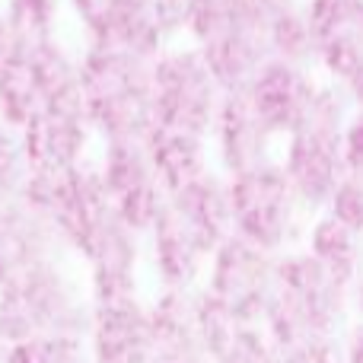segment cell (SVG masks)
I'll use <instances>...</instances> for the list:
<instances>
[{"label": "cell", "instance_id": "ba28073f", "mask_svg": "<svg viewBox=\"0 0 363 363\" xmlns=\"http://www.w3.org/2000/svg\"><path fill=\"white\" fill-rule=\"evenodd\" d=\"M313 42V64L357 93L363 57V0H303Z\"/></svg>", "mask_w": 363, "mask_h": 363}, {"label": "cell", "instance_id": "e0dca14e", "mask_svg": "<svg viewBox=\"0 0 363 363\" xmlns=\"http://www.w3.org/2000/svg\"><path fill=\"white\" fill-rule=\"evenodd\" d=\"M147 230H153V236H157V264L163 281L169 284V290H182L201 271L211 252L198 242V236L188 230L169 201L160 204L157 217L150 220Z\"/></svg>", "mask_w": 363, "mask_h": 363}, {"label": "cell", "instance_id": "603a6c76", "mask_svg": "<svg viewBox=\"0 0 363 363\" xmlns=\"http://www.w3.org/2000/svg\"><path fill=\"white\" fill-rule=\"evenodd\" d=\"M26 179H29V160H26L19 128L0 118V201L23 194Z\"/></svg>", "mask_w": 363, "mask_h": 363}, {"label": "cell", "instance_id": "7a4b0ae2", "mask_svg": "<svg viewBox=\"0 0 363 363\" xmlns=\"http://www.w3.org/2000/svg\"><path fill=\"white\" fill-rule=\"evenodd\" d=\"M354 93L341 83L319 86L306 118L290 131L284 176L300 204H328L335 185L347 176L345 169V128L351 121Z\"/></svg>", "mask_w": 363, "mask_h": 363}, {"label": "cell", "instance_id": "8992f818", "mask_svg": "<svg viewBox=\"0 0 363 363\" xmlns=\"http://www.w3.org/2000/svg\"><path fill=\"white\" fill-rule=\"evenodd\" d=\"M226 191H230L236 236H242L245 242L258 245L264 252L287 245V239L294 236L300 198L294 194L284 169L264 163L255 166V169L233 172V182L226 185Z\"/></svg>", "mask_w": 363, "mask_h": 363}, {"label": "cell", "instance_id": "7c38bea8", "mask_svg": "<svg viewBox=\"0 0 363 363\" xmlns=\"http://www.w3.org/2000/svg\"><path fill=\"white\" fill-rule=\"evenodd\" d=\"M61 233L23 194L0 201V287L19 274L55 262Z\"/></svg>", "mask_w": 363, "mask_h": 363}, {"label": "cell", "instance_id": "7402d4cb", "mask_svg": "<svg viewBox=\"0 0 363 363\" xmlns=\"http://www.w3.org/2000/svg\"><path fill=\"white\" fill-rule=\"evenodd\" d=\"M57 10H61V0H4V13L16 32V42L23 45L55 35Z\"/></svg>", "mask_w": 363, "mask_h": 363}, {"label": "cell", "instance_id": "ac0fdd59", "mask_svg": "<svg viewBox=\"0 0 363 363\" xmlns=\"http://www.w3.org/2000/svg\"><path fill=\"white\" fill-rule=\"evenodd\" d=\"M144 144H147V153H150L153 166H157L160 179H163L166 191H176V188H182L185 182H191V179H198L201 172H207L204 138H201V134L150 125V131L144 134Z\"/></svg>", "mask_w": 363, "mask_h": 363}, {"label": "cell", "instance_id": "3957f363", "mask_svg": "<svg viewBox=\"0 0 363 363\" xmlns=\"http://www.w3.org/2000/svg\"><path fill=\"white\" fill-rule=\"evenodd\" d=\"M347 287L313 255H294L274 264V290H271L264 319L277 347L335 335V325L345 313Z\"/></svg>", "mask_w": 363, "mask_h": 363}, {"label": "cell", "instance_id": "9c48e42d", "mask_svg": "<svg viewBox=\"0 0 363 363\" xmlns=\"http://www.w3.org/2000/svg\"><path fill=\"white\" fill-rule=\"evenodd\" d=\"M102 182L112 211L125 220L131 230H147L157 217L160 204L166 201V185L147 153L144 138L138 140H108Z\"/></svg>", "mask_w": 363, "mask_h": 363}, {"label": "cell", "instance_id": "83f0119b", "mask_svg": "<svg viewBox=\"0 0 363 363\" xmlns=\"http://www.w3.org/2000/svg\"><path fill=\"white\" fill-rule=\"evenodd\" d=\"M296 6H303V0H245V10H249L264 29H268L274 19H281L284 13L296 10Z\"/></svg>", "mask_w": 363, "mask_h": 363}, {"label": "cell", "instance_id": "9a60e30c", "mask_svg": "<svg viewBox=\"0 0 363 363\" xmlns=\"http://www.w3.org/2000/svg\"><path fill=\"white\" fill-rule=\"evenodd\" d=\"M211 131H217L220 153H223L226 166L233 172H245L271 163L268 147L274 131L262 121V115L255 112V106L249 102L242 86L223 89V99H220V108L213 115Z\"/></svg>", "mask_w": 363, "mask_h": 363}, {"label": "cell", "instance_id": "f546056e", "mask_svg": "<svg viewBox=\"0 0 363 363\" xmlns=\"http://www.w3.org/2000/svg\"><path fill=\"white\" fill-rule=\"evenodd\" d=\"M16 32H13V26H10V19H6V13H4V6H0V67H4V61L16 51Z\"/></svg>", "mask_w": 363, "mask_h": 363}, {"label": "cell", "instance_id": "44dd1931", "mask_svg": "<svg viewBox=\"0 0 363 363\" xmlns=\"http://www.w3.org/2000/svg\"><path fill=\"white\" fill-rule=\"evenodd\" d=\"M4 363H93L83 347V335H51L6 347Z\"/></svg>", "mask_w": 363, "mask_h": 363}, {"label": "cell", "instance_id": "30bf717a", "mask_svg": "<svg viewBox=\"0 0 363 363\" xmlns=\"http://www.w3.org/2000/svg\"><path fill=\"white\" fill-rule=\"evenodd\" d=\"M185 23V0H112L93 29L89 42L115 45L153 57L176 38Z\"/></svg>", "mask_w": 363, "mask_h": 363}, {"label": "cell", "instance_id": "52a82bcc", "mask_svg": "<svg viewBox=\"0 0 363 363\" xmlns=\"http://www.w3.org/2000/svg\"><path fill=\"white\" fill-rule=\"evenodd\" d=\"M213 255V277H211V300L223 313H230L239 325L264 319L271 290H274V262L271 252L245 242L233 233L226 242H220Z\"/></svg>", "mask_w": 363, "mask_h": 363}, {"label": "cell", "instance_id": "5b68a950", "mask_svg": "<svg viewBox=\"0 0 363 363\" xmlns=\"http://www.w3.org/2000/svg\"><path fill=\"white\" fill-rule=\"evenodd\" d=\"M223 99V86L194 48H160L150 61L153 125L204 138Z\"/></svg>", "mask_w": 363, "mask_h": 363}, {"label": "cell", "instance_id": "277c9868", "mask_svg": "<svg viewBox=\"0 0 363 363\" xmlns=\"http://www.w3.org/2000/svg\"><path fill=\"white\" fill-rule=\"evenodd\" d=\"M93 313L55 262L19 274L0 287V347L51 335L89 332Z\"/></svg>", "mask_w": 363, "mask_h": 363}, {"label": "cell", "instance_id": "8fae6325", "mask_svg": "<svg viewBox=\"0 0 363 363\" xmlns=\"http://www.w3.org/2000/svg\"><path fill=\"white\" fill-rule=\"evenodd\" d=\"M245 96L274 134H290L315 99L319 83L313 80L306 64H290L268 57L245 83Z\"/></svg>", "mask_w": 363, "mask_h": 363}, {"label": "cell", "instance_id": "d6986e66", "mask_svg": "<svg viewBox=\"0 0 363 363\" xmlns=\"http://www.w3.org/2000/svg\"><path fill=\"white\" fill-rule=\"evenodd\" d=\"M38 108V83L29 45H16L0 67V118L19 128Z\"/></svg>", "mask_w": 363, "mask_h": 363}, {"label": "cell", "instance_id": "f1b7e54d", "mask_svg": "<svg viewBox=\"0 0 363 363\" xmlns=\"http://www.w3.org/2000/svg\"><path fill=\"white\" fill-rule=\"evenodd\" d=\"M61 4H67L70 10H74V16L83 23V29H93V26L99 23L102 13L108 10L112 0H61Z\"/></svg>", "mask_w": 363, "mask_h": 363}, {"label": "cell", "instance_id": "d4e9b609", "mask_svg": "<svg viewBox=\"0 0 363 363\" xmlns=\"http://www.w3.org/2000/svg\"><path fill=\"white\" fill-rule=\"evenodd\" d=\"M277 363H347V357L341 351V345L335 341V335H319V338L284 347Z\"/></svg>", "mask_w": 363, "mask_h": 363}, {"label": "cell", "instance_id": "2e32d148", "mask_svg": "<svg viewBox=\"0 0 363 363\" xmlns=\"http://www.w3.org/2000/svg\"><path fill=\"white\" fill-rule=\"evenodd\" d=\"M176 213L185 220V226L198 236V242L207 252H213L220 242L233 236V211H230V191L217 176L201 172L198 179L185 182L182 188L166 194Z\"/></svg>", "mask_w": 363, "mask_h": 363}, {"label": "cell", "instance_id": "484cf974", "mask_svg": "<svg viewBox=\"0 0 363 363\" xmlns=\"http://www.w3.org/2000/svg\"><path fill=\"white\" fill-rule=\"evenodd\" d=\"M217 363H277V354L271 345H264L249 325L239 328V335L230 341L223 354L217 357Z\"/></svg>", "mask_w": 363, "mask_h": 363}, {"label": "cell", "instance_id": "5bb4252c", "mask_svg": "<svg viewBox=\"0 0 363 363\" xmlns=\"http://www.w3.org/2000/svg\"><path fill=\"white\" fill-rule=\"evenodd\" d=\"M89 121L80 112H48L38 108L19 125L29 172H57L80 163L86 147Z\"/></svg>", "mask_w": 363, "mask_h": 363}, {"label": "cell", "instance_id": "cb8c5ba5", "mask_svg": "<svg viewBox=\"0 0 363 363\" xmlns=\"http://www.w3.org/2000/svg\"><path fill=\"white\" fill-rule=\"evenodd\" d=\"M245 0H185V23L182 32H188L191 42H201L213 29L226 26L233 16H239Z\"/></svg>", "mask_w": 363, "mask_h": 363}, {"label": "cell", "instance_id": "4fadbf2b", "mask_svg": "<svg viewBox=\"0 0 363 363\" xmlns=\"http://www.w3.org/2000/svg\"><path fill=\"white\" fill-rule=\"evenodd\" d=\"M93 332V363H153L150 313L131 296L99 303L89 319Z\"/></svg>", "mask_w": 363, "mask_h": 363}, {"label": "cell", "instance_id": "6da1fadb", "mask_svg": "<svg viewBox=\"0 0 363 363\" xmlns=\"http://www.w3.org/2000/svg\"><path fill=\"white\" fill-rule=\"evenodd\" d=\"M150 61L138 51L89 42L80 67L83 115L108 140H138L153 125Z\"/></svg>", "mask_w": 363, "mask_h": 363}, {"label": "cell", "instance_id": "ffe728a7", "mask_svg": "<svg viewBox=\"0 0 363 363\" xmlns=\"http://www.w3.org/2000/svg\"><path fill=\"white\" fill-rule=\"evenodd\" d=\"M309 255L322 262L345 287L357 277V230L341 223L338 217H325L313 230V252Z\"/></svg>", "mask_w": 363, "mask_h": 363}, {"label": "cell", "instance_id": "4316f807", "mask_svg": "<svg viewBox=\"0 0 363 363\" xmlns=\"http://www.w3.org/2000/svg\"><path fill=\"white\" fill-rule=\"evenodd\" d=\"M328 204H332V217H338L341 223L360 230V179L357 176L341 179L338 185H335Z\"/></svg>", "mask_w": 363, "mask_h": 363}]
</instances>
